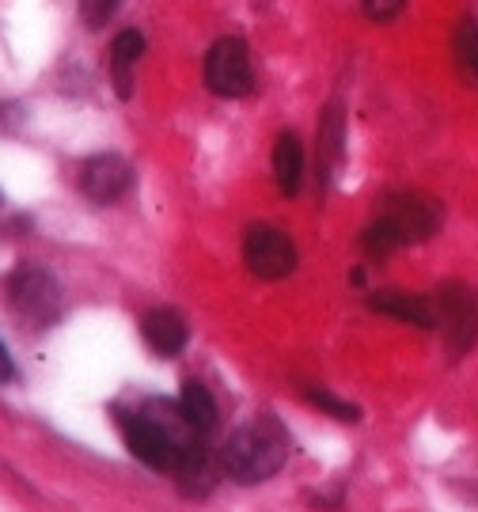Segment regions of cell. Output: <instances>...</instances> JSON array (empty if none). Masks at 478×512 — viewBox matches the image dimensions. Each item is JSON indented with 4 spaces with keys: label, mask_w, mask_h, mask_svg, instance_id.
Returning <instances> with one entry per match:
<instances>
[{
    "label": "cell",
    "mask_w": 478,
    "mask_h": 512,
    "mask_svg": "<svg viewBox=\"0 0 478 512\" xmlns=\"http://www.w3.org/2000/svg\"><path fill=\"white\" fill-rule=\"evenodd\" d=\"M274 179L277 190L285 198H296L300 194V183H304V145L296 133H281L274 145Z\"/></svg>",
    "instance_id": "7c38bea8"
},
{
    "label": "cell",
    "mask_w": 478,
    "mask_h": 512,
    "mask_svg": "<svg viewBox=\"0 0 478 512\" xmlns=\"http://www.w3.org/2000/svg\"><path fill=\"white\" fill-rule=\"evenodd\" d=\"M8 304L31 327H50L61 315V285L42 266H19L16 274L8 277Z\"/></svg>",
    "instance_id": "277c9868"
},
{
    "label": "cell",
    "mask_w": 478,
    "mask_h": 512,
    "mask_svg": "<svg viewBox=\"0 0 478 512\" xmlns=\"http://www.w3.org/2000/svg\"><path fill=\"white\" fill-rule=\"evenodd\" d=\"M406 0H365V12L368 19H376V23H391L395 16H403Z\"/></svg>",
    "instance_id": "e0dca14e"
},
{
    "label": "cell",
    "mask_w": 478,
    "mask_h": 512,
    "mask_svg": "<svg viewBox=\"0 0 478 512\" xmlns=\"http://www.w3.org/2000/svg\"><path fill=\"white\" fill-rule=\"evenodd\" d=\"M452 61L460 69L463 84L478 88V19L475 16H463L456 35H452Z\"/></svg>",
    "instance_id": "5bb4252c"
},
{
    "label": "cell",
    "mask_w": 478,
    "mask_h": 512,
    "mask_svg": "<svg viewBox=\"0 0 478 512\" xmlns=\"http://www.w3.org/2000/svg\"><path fill=\"white\" fill-rule=\"evenodd\" d=\"M179 410L186 414V421L202 433V437H209L217 425H221V410H217V399L209 395V387L202 384V380H186L183 391H179Z\"/></svg>",
    "instance_id": "4fadbf2b"
},
{
    "label": "cell",
    "mask_w": 478,
    "mask_h": 512,
    "mask_svg": "<svg viewBox=\"0 0 478 512\" xmlns=\"http://www.w3.org/2000/svg\"><path fill=\"white\" fill-rule=\"evenodd\" d=\"M118 4H122V0H80V19H84V27L99 31V27L118 12Z\"/></svg>",
    "instance_id": "2e32d148"
},
{
    "label": "cell",
    "mask_w": 478,
    "mask_h": 512,
    "mask_svg": "<svg viewBox=\"0 0 478 512\" xmlns=\"http://www.w3.org/2000/svg\"><path fill=\"white\" fill-rule=\"evenodd\" d=\"M141 54H145L141 31H122V35L111 42L107 73H111V84H114V92H118V99H129V95H133V73H137Z\"/></svg>",
    "instance_id": "30bf717a"
},
{
    "label": "cell",
    "mask_w": 478,
    "mask_h": 512,
    "mask_svg": "<svg viewBox=\"0 0 478 512\" xmlns=\"http://www.w3.org/2000/svg\"><path fill=\"white\" fill-rule=\"evenodd\" d=\"M368 308L380 311V315H391L399 323H410V327L437 330V304L429 296L403 293V289H380V293L368 296Z\"/></svg>",
    "instance_id": "ba28073f"
},
{
    "label": "cell",
    "mask_w": 478,
    "mask_h": 512,
    "mask_svg": "<svg viewBox=\"0 0 478 512\" xmlns=\"http://www.w3.org/2000/svg\"><path fill=\"white\" fill-rule=\"evenodd\" d=\"M141 338L156 357H179L190 342L186 319L175 308H152L141 319Z\"/></svg>",
    "instance_id": "9c48e42d"
},
{
    "label": "cell",
    "mask_w": 478,
    "mask_h": 512,
    "mask_svg": "<svg viewBox=\"0 0 478 512\" xmlns=\"http://www.w3.org/2000/svg\"><path fill=\"white\" fill-rule=\"evenodd\" d=\"M289 452H293L289 429L274 414H258L228 433L221 448V471L239 486H258L270 482L289 463Z\"/></svg>",
    "instance_id": "6da1fadb"
},
{
    "label": "cell",
    "mask_w": 478,
    "mask_h": 512,
    "mask_svg": "<svg viewBox=\"0 0 478 512\" xmlns=\"http://www.w3.org/2000/svg\"><path fill=\"white\" fill-rule=\"evenodd\" d=\"M433 304H437V330L448 346V357L460 361L478 346V289L448 281L437 289Z\"/></svg>",
    "instance_id": "3957f363"
},
{
    "label": "cell",
    "mask_w": 478,
    "mask_h": 512,
    "mask_svg": "<svg viewBox=\"0 0 478 512\" xmlns=\"http://www.w3.org/2000/svg\"><path fill=\"white\" fill-rule=\"evenodd\" d=\"M80 190H84V198H92L95 205L122 202L129 190H133V167H129V160L118 156V152L92 156V160H84V167H80Z\"/></svg>",
    "instance_id": "52a82bcc"
},
{
    "label": "cell",
    "mask_w": 478,
    "mask_h": 512,
    "mask_svg": "<svg viewBox=\"0 0 478 512\" xmlns=\"http://www.w3.org/2000/svg\"><path fill=\"white\" fill-rule=\"evenodd\" d=\"M205 88L221 99H243L255 92V65L239 38H221L205 54Z\"/></svg>",
    "instance_id": "5b68a950"
},
{
    "label": "cell",
    "mask_w": 478,
    "mask_h": 512,
    "mask_svg": "<svg viewBox=\"0 0 478 512\" xmlns=\"http://www.w3.org/2000/svg\"><path fill=\"white\" fill-rule=\"evenodd\" d=\"M444 220L441 202H433L429 194H418V190H406V194H387L376 220L365 228L361 236V247L365 255L384 258L399 247H410V243H425V239L437 236Z\"/></svg>",
    "instance_id": "7a4b0ae2"
},
{
    "label": "cell",
    "mask_w": 478,
    "mask_h": 512,
    "mask_svg": "<svg viewBox=\"0 0 478 512\" xmlns=\"http://www.w3.org/2000/svg\"><path fill=\"white\" fill-rule=\"evenodd\" d=\"M243 262L258 281H281L296 270V247L274 224H251L243 236Z\"/></svg>",
    "instance_id": "8992f818"
},
{
    "label": "cell",
    "mask_w": 478,
    "mask_h": 512,
    "mask_svg": "<svg viewBox=\"0 0 478 512\" xmlns=\"http://www.w3.org/2000/svg\"><path fill=\"white\" fill-rule=\"evenodd\" d=\"M12 380H16V361H12L8 346L0 342V384H12Z\"/></svg>",
    "instance_id": "ac0fdd59"
},
{
    "label": "cell",
    "mask_w": 478,
    "mask_h": 512,
    "mask_svg": "<svg viewBox=\"0 0 478 512\" xmlns=\"http://www.w3.org/2000/svg\"><path fill=\"white\" fill-rule=\"evenodd\" d=\"M308 403H315L319 410H327V414L338 421H361V410L353 403H346V399L331 395L327 387H308Z\"/></svg>",
    "instance_id": "9a60e30c"
},
{
    "label": "cell",
    "mask_w": 478,
    "mask_h": 512,
    "mask_svg": "<svg viewBox=\"0 0 478 512\" xmlns=\"http://www.w3.org/2000/svg\"><path fill=\"white\" fill-rule=\"evenodd\" d=\"M315 141H319V171H323V183L334 175V167L342 164L346 156V114H342V103H331L319 118V129H315Z\"/></svg>",
    "instance_id": "8fae6325"
}]
</instances>
